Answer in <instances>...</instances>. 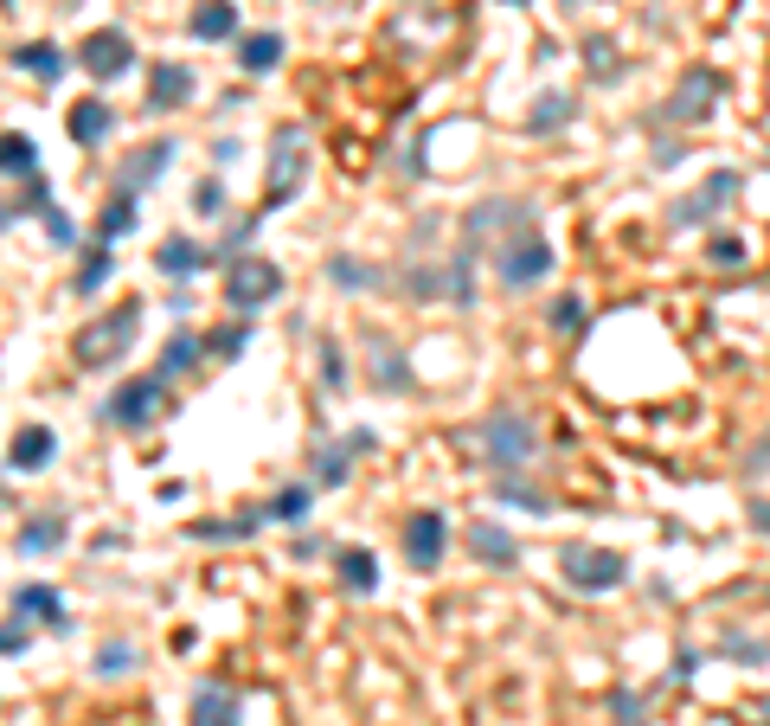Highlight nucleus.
Returning a JSON list of instances; mask_svg holds the SVG:
<instances>
[{
  "mask_svg": "<svg viewBox=\"0 0 770 726\" xmlns=\"http://www.w3.org/2000/svg\"><path fill=\"white\" fill-rule=\"evenodd\" d=\"M302 509H308V489H282L270 502V521H302Z\"/></svg>",
  "mask_w": 770,
  "mask_h": 726,
  "instance_id": "obj_32",
  "label": "nucleus"
},
{
  "mask_svg": "<svg viewBox=\"0 0 770 726\" xmlns=\"http://www.w3.org/2000/svg\"><path fill=\"white\" fill-rule=\"evenodd\" d=\"M443 540H450V527H443V514L424 509L405 521V553H412V566L418 573H437V560H443Z\"/></svg>",
  "mask_w": 770,
  "mask_h": 726,
  "instance_id": "obj_8",
  "label": "nucleus"
},
{
  "mask_svg": "<svg viewBox=\"0 0 770 726\" xmlns=\"http://www.w3.org/2000/svg\"><path fill=\"white\" fill-rule=\"evenodd\" d=\"M129 668H136V650H129V643H103V650H97V675H129Z\"/></svg>",
  "mask_w": 770,
  "mask_h": 726,
  "instance_id": "obj_30",
  "label": "nucleus"
},
{
  "mask_svg": "<svg viewBox=\"0 0 770 726\" xmlns=\"http://www.w3.org/2000/svg\"><path fill=\"white\" fill-rule=\"evenodd\" d=\"M578 322H584V302H578V296H559V302H553V328H559V335H571Z\"/></svg>",
  "mask_w": 770,
  "mask_h": 726,
  "instance_id": "obj_33",
  "label": "nucleus"
},
{
  "mask_svg": "<svg viewBox=\"0 0 770 726\" xmlns=\"http://www.w3.org/2000/svg\"><path fill=\"white\" fill-rule=\"evenodd\" d=\"M514 7H520V0H514Z\"/></svg>",
  "mask_w": 770,
  "mask_h": 726,
  "instance_id": "obj_39",
  "label": "nucleus"
},
{
  "mask_svg": "<svg viewBox=\"0 0 770 726\" xmlns=\"http://www.w3.org/2000/svg\"><path fill=\"white\" fill-rule=\"evenodd\" d=\"M565 116H571V103H565V97H546V110H533V129H559Z\"/></svg>",
  "mask_w": 770,
  "mask_h": 726,
  "instance_id": "obj_34",
  "label": "nucleus"
},
{
  "mask_svg": "<svg viewBox=\"0 0 770 726\" xmlns=\"http://www.w3.org/2000/svg\"><path fill=\"white\" fill-rule=\"evenodd\" d=\"M200 264H206V251H200L193 238H167V245L154 251V271H161V277H193Z\"/></svg>",
  "mask_w": 770,
  "mask_h": 726,
  "instance_id": "obj_16",
  "label": "nucleus"
},
{
  "mask_svg": "<svg viewBox=\"0 0 770 726\" xmlns=\"http://www.w3.org/2000/svg\"><path fill=\"white\" fill-rule=\"evenodd\" d=\"M193 726H238V694H231V688H200Z\"/></svg>",
  "mask_w": 770,
  "mask_h": 726,
  "instance_id": "obj_20",
  "label": "nucleus"
},
{
  "mask_svg": "<svg viewBox=\"0 0 770 726\" xmlns=\"http://www.w3.org/2000/svg\"><path fill=\"white\" fill-rule=\"evenodd\" d=\"M200 213H225V187H218V180L200 187Z\"/></svg>",
  "mask_w": 770,
  "mask_h": 726,
  "instance_id": "obj_36",
  "label": "nucleus"
},
{
  "mask_svg": "<svg viewBox=\"0 0 770 726\" xmlns=\"http://www.w3.org/2000/svg\"><path fill=\"white\" fill-rule=\"evenodd\" d=\"M494 271H501V284H514V290H520V284H533V277H546V271H553V245L527 231V238H514V245L494 258Z\"/></svg>",
  "mask_w": 770,
  "mask_h": 726,
  "instance_id": "obj_6",
  "label": "nucleus"
},
{
  "mask_svg": "<svg viewBox=\"0 0 770 726\" xmlns=\"http://www.w3.org/2000/svg\"><path fill=\"white\" fill-rule=\"evenodd\" d=\"M13 65H20V72H33V77H46V84L65 72L59 46H46V39H33V46H13Z\"/></svg>",
  "mask_w": 770,
  "mask_h": 726,
  "instance_id": "obj_22",
  "label": "nucleus"
},
{
  "mask_svg": "<svg viewBox=\"0 0 770 726\" xmlns=\"http://www.w3.org/2000/svg\"><path fill=\"white\" fill-rule=\"evenodd\" d=\"M732 193H739V174H712V180H706L700 193H687V200L674 206V225H694V218H712L719 206H725V200H732Z\"/></svg>",
  "mask_w": 770,
  "mask_h": 726,
  "instance_id": "obj_12",
  "label": "nucleus"
},
{
  "mask_svg": "<svg viewBox=\"0 0 770 726\" xmlns=\"http://www.w3.org/2000/svg\"><path fill=\"white\" fill-rule=\"evenodd\" d=\"M238 33V7L231 0H200L193 7V39H231Z\"/></svg>",
  "mask_w": 770,
  "mask_h": 726,
  "instance_id": "obj_17",
  "label": "nucleus"
},
{
  "mask_svg": "<svg viewBox=\"0 0 770 726\" xmlns=\"http://www.w3.org/2000/svg\"><path fill=\"white\" fill-rule=\"evenodd\" d=\"M469 547H476V560H494V566H514V553H520L514 534L494 527V521H476V527H469Z\"/></svg>",
  "mask_w": 770,
  "mask_h": 726,
  "instance_id": "obj_18",
  "label": "nucleus"
},
{
  "mask_svg": "<svg viewBox=\"0 0 770 726\" xmlns=\"http://www.w3.org/2000/svg\"><path fill=\"white\" fill-rule=\"evenodd\" d=\"M187 97H193V72H187V65H154V77H148V110H154V116L180 110Z\"/></svg>",
  "mask_w": 770,
  "mask_h": 726,
  "instance_id": "obj_10",
  "label": "nucleus"
},
{
  "mask_svg": "<svg viewBox=\"0 0 770 726\" xmlns=\"http://www.w3.org/2000/svg\"><path fill=\"white\" fill-rule=\"evenodd\" d=\"M270 296H282V271L270 258H231V271H225V302H231L238 315L264 309Z\"/></svg>",
  "mask_w": 770,
  "mask_h": 726,
  "instance_id": "obj_2",
  "label": "nucleus"
},
{
  "mask_svg": "<svg viewBox=\"0 0 770 726\" xmlns=\"http://www.w3.org/2000/svg\"><path fill=\"white\" fill-rule=\"evenodd\" d=\"M321 483H348V456H341V450H334V456L321 463Z\"/></svg>",
  "mask_w": 770,
  "mask_h": 726,
  "instance_id": "obj_37",
  "label": "nucleus"
},
{
  "mask_svg": "<svg viewBox=\"0 0 770 726\" xmlns=\"http://www.w3.org/2000/svg\"><path fill=\"white\" fill-rule=\"evenodd\" d=\"M59 521H33V527H20V553H46V547H59Z\"/></svg>",
  "mask_w": 770,
  "mask_h": 726,
  "instance_id": "obj_28",
  "label": "nucleus"
},
{
  "mask_svg": "<svg viewBox=\"0 0 770 726\" xmlns=\"http://www.w3.org/2000/svg\"><path fill=\"white\" fill-rule=\"evenodd\" d=\"M277 59H282V39H277V33H251V39L238 46V65H244L251 77L277 72Z\"/></svg>",
  "mask_w": 770,
  "mask_h": 726,
  "instance_id": "obj_21",
  "label": "nucleus"
},
{
  "mask_svg": "<svg viewBox=\"0 0 770 726\" xmlns=\"http://www.w3.org/2000/svg\"><path fill=\"white\" fill-rule=\"evenodd\" d=\"M334 566H341V585H348V591H373V585H379V560H373L366 547H341Z\"/></svg>",
  "mask_w": 770,
  "mask_h": 726,
  "instance_id": "obj_19",
  "label": "nucleus"
},
{
  "mask_svg": "<svg viewBox=\"0 0 770 726\" xmlns=\"http://www.w3.org/2000/svg\"><path fill=\"white\" fill-rule=\"evenodd\" d=\"M13 617H46V624H65V598L52 585H20L13 591Z\"/></svg>",
  "mask_w": 770,
  "mask_h": 726,
  "instance_id": "obj_14",
  "label": "nucleus"
},
{
  "mask_svg": "<svg viewBox=\"0 0 770 726\" xmlns=\"http://www.w3.org/2000/svg\"><path fill=\"white\" fill-rule=\"evenodd\" d=\"M302 174H308V154H302V142H295V136H289V142H277V161H270V206L295 200Z\"/></svg>",
  "mask_w": 770,
  "mask_h": 726,
  "instance_id": "obj_11",
  "label": "nucleus"
},
{
  "mask_svg": "<svg viewBox=\"0 0 770 726\" xmlns=\"http://www.w3.org/2000/svg\"><path fill=\"white\" fill-rule=\"evenodd\" d=\"M752 514H758V534H770V502H758Z\"/></svg>",
  "mask_w": 770,
  "mask_h": 726,
  "instance_id": "obj_38",
  "label": "nucleus"
},
{
  "mask_svg": "<svg viewBox=\"0 0 770 726\" xmlns=\"http://www.w3.org/2000/svg\"><path fill=\"white\" fill-rule=\"evenodd\" d=\"M167 154H174V142H148V148H141V161H136V174H129V187H141V180H154V174L167 167Z\"/></svg>",
  "mask_w": 770,
  "mask_h": 726,
  "instance_id": "obj_29",
  "label": "nucleus"
},
{
  "mask_svg": "<svg viewBox=\"0 0 770 726\" xmlns=\"http://www.w3.org/2000/svg\"><path fill=\"white\" fill-rule=\"evenodd\" d=\"M110 264H116V258H110V245L97 238V245L84 251V271H77V296H97V290H103V284H110Z\"/></svg>",
  "mask_w": 770,
  "mask_h": 726,
  "instance_id": "obj_24",
  "label": "nucleus"
},
{
  "mask_svg": "<svg viewBox=\"0 0 770 726\" xmlns=\"http://www.w3.org/2000/svg\"><path fill=\"white\" fill-rule=\"evenodd\" d=\"M482 450H489L494 470H520V463L540 450V437H533V425H527L520 412H494L489 425H482Z\"/></svg>",
  "mask_w": 770,
  "mask_h": 726,
  "instance_id": "obj_3",
  "label": "nucleus"
},
{
  "mask_svg": "<svg viewBox=\"0 0 770 726\" xmlns=\"http://www.w3.org/2000/svg\"><path fill=\"white\" fill-rule=\"evenodd\" d=\"M136 335H141V302L129 296L123 309H103L97 322H84V328H77V341H71V361L90 366V373H103V366L129 361Z\"/></svg>",
  "mask_w": 770,
  "mask_h": 726,
  "instance_id": "obj_1",
  "label": "nucleus"
},
{
  "mask_svg": "<svg viewBox=\"0 0 770 726\" xmlns=\"http://www.w3.org/2000/svg\"><path fill=\"white\" fill-rule=\"evenodd\" d=\"M110 103L103 97H84V103H71V116H65V129H71V142H103L110 136Z\"/></svg>",
  "mask_w": 770,
  "mask_h": 726,
  "instance_id": "obj_13",
  "label": "nucleus"
},
{
  "mask_svg": "<svg viewBox=\"0 0 770 726\" xmlns=\"http://www.w3.org/2000/svg\"><path fill=\"white\" fill-rule=\"evenodd\" d=\"M52 450H59V443H52V431H46V425H26V431L13 437V470H26V476H33V470H46V463H52Z\"/></svg>",
  "mask_w": 770,
  "mask_h": 726,
  "instance_id": "obj_15",
  "label": "nucleus"
},
{
  "mask_svg": "<svg viewBox=\"0 0 770 726\" xmlns=\"http://www.w3.org/2000/svg\"><path fill=\"white\" fill-rule=\"evenodd\" d=\"M712 97H719V77H712V72H687L681 84H674L668 116H674V123H700L706 110H712Z\"/></svg>",
  "mask_w": 770,
  "mask_h": 726,
  "instance_id": "obj_9",
  "label": "nucleus"
},
{
  "mask_svg": "<svg viewBox=\"0 0 770 726\" xmlns=\"http://www.w3.org/2000/svg\"><path fill=\"white\" fill-rule=\"evenodd\" d=\"M129 59H136V46H129V33H116V26H103V33H90V39L77 46V65L90 77H123Z\"/></svg>",
  "mask_w": 770,
  "mask_h": 726,
  "instance_id": "obj_5",
  "label": "nucleus"
},
{
  "mask_svg": "<svg viewBox=\"0 0 770 726\" xmlns=\"http://www.w3.org/2000/svg\"><path fill=\"white\" fill-rule=\"evenodd\" d=\"M706 258H712L719 271H732V264H745V238H739V231H712V245H706Z\"/></svg>",
  "mask_w": 770,
  "mask_h": 726,
  "instance_id": "obj_27",
  "label": "nucleus"
},
{
  "mask_svg": "<svg viewBox=\"0 0 770 726\" xmlns=\"http://www.w3.org/2000/svg\"><path fill=\"white\" fill-rule=\"evenodd\" d=\"M193 361H200V341H193V335H174V341L161 348V379H174L180 366H193Z\"/></svg>",
  "mask_w": 770,
  "mask_h": 726,
  "instance_id": "obj_26",
  "label": "nucleus"
},
{
  "mask_svg": "<svg viewBox=\"0 0 770 726\" xmlns=\"http://www.w3.org/2000/svg\"><path fill=\"white\" fill-rule=\"evenodd\" d=\"M565 579L578 591H617L630 579V566H623V553H604V547H565Z\"/></svg>",
  "mask_w": 770,
  "mask_h": 726,
  "instance_id": "obj_4",
  "label": "nucleus"
},
{
  "mask_svg": "<svg viewBox=\"0 0 770 726\" xmlns=\"http://www.w3.org/2000/svg\"><path fill=\"white\" fill-rule=\"evenodd\" d=\"M161 392H167V379H161V373L116 386V399H110V418H116V425H129V431H141V425L161 412Z\"/></svg>",
  "mask_w": 770,
  "mask_h": 726,
  "instance_id": "obj_7",
  "label": "nucleus"
},
{
  "mask_svg": "<svg viewBox=\"0 0 770 726\" xmlns=\"http://www.w3.org/2000/svg\"><path fill=\"white\" fill-rule=\"evenodd\" d=\"M373 373H379V386H392V392H405V386H412V373H405V361H399L392 348H379V366H373Z\"/></svg>",
  "mask_w": 770,
  "mask_h": 726,
  "instance_id": "obj_31",
  "label": "nucleus"
},
{
  "mask_svg": "<svg viewBox=\"0 0 770 726\" xmlns=\"http://www.w3.org/2000/svg\"><path fill=\"white\" fill-rule=\"evenodd\" d=\"M123 231H136V193H116V200L103 206V218H97V238H103V245H116Z\"/></svg>",
  "mask_w": 770,
  "mask_h": 726,
  "instance_id": "obj_23",
  "label": "nucleus"
},
{
  "mask_svg": "<svg viewBox=\"0 0 770 726\" xmlns=\"http://www.w3.org/2000/svg\"><path fill=\"white\" fill-rule=\"evenodd\" d=\"M0 161H7V174H39V142L13 129V136L0 142Z\"/></svg>",
  "mask_w": 770,
  "mask_h": 726,
  "instance_id": "obj_25",
  "label": "nucleus"
},
{
  "mask_svg": "<svg viewBox=\"0 0 770 726\" xmlns=\"http://www.w3.org/2000/svg\"><path fill=\"white\" fill-rule=\"evenodd\" d=\"M206 348H212V354H244V328H218Z\"/></svg>",
  "mask_w": 770,
  "mask_h": 726,
  "instance_id": "obj_35",
  "label": "nucleus"
}]
</instances>
